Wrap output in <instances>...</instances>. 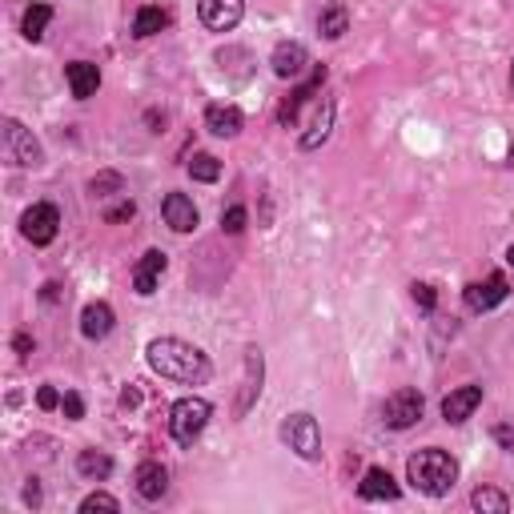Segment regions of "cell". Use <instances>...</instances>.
<instances>
[{
  "label": "cell",
  "instance_id": "cell-2",
  "mask_svg": "<svg viewBox=\"0 0 514 514\" xmlns=\"http://www.w3.org/2000/svg\"><path fill=\"white\" fill-rule=\"evenodd\" d=\"M406 478H410L414 490H422V494H430V498H442V494H450L454 482H458V462H454L446 450L426 446V450L410 454Z\"/></svg>",
  "mask_w": 514,
  "mask_h": 514
},
{
  "label": "cell",
  "instance_id": "cell-13",
  "mask_svg": "<svg viewBox=\"0 0 514 514\" xmlns=\"http://www.w3.org/2000/svg\"><path fill=\"white\" fill-rule=\"evenodd\" d=\"M478 406H482V386H458V390H450V394L442 398V418L458 426V422H466Z\"/></svg>",
  "mask_w": 514,
  "mask_h": 514
},
{
  "label": "cell",
  "instance_id": "cell-34",
  "mask_svg": "<svg viewBox=\"0 0 514 514\" xmlns=\"http://www.w3.org/2000/svg\"><path fill=\"white\" fill-rule=\"evenodd\" d=\"M57 290H61V286H57V282H49V286H45V294H41V298H45V302H57Z\"/></svg>",
  "mask_w": 514,
  "mask_h": 514
},
{
  "label": "cell",
  "instance_id": "cell-35",
  "mask_svg": "<svg viewBox=\"0 0 514 514\" xmlns=\"http://www.w3.org/2000/svg\"><path fill=\"white\" fill-rule=\"evenodd\" d=\"M17 350H21V354H29V350H33V342H29V334H17Z\"/></svg>",
  "mask_w": 514,
  "mask_h": 514
},
{
  "label": "cell",
  "instance_id": "cell-29",
  "mask_svg": "<svg viewBox=\"0 0 514 514\" xmlns=\"http://www.w3.org/2000/svg\"><path fill=\"white\" fill-rule=\"evenodd\" d=\"M414 302H418L422 310H434V306H438V298H434V286L418 282V286H414Z\"/></svg>",
  "mask_w": 514,
  "mask_h": 514
},
{
  "label": "cell",
  "instance_id": "cell-8",
  "mask_svg": "<svg viewBox=\"0 0 514 514\" xmlns=\"http://www.w3.org/2000/svg\"><path fill=\"white\" fill-rule=\"evenodd\" d=\"M197 17L209 33H233L245 17V0H197Z\"/></svg>",
  "mask_w": 514,
  "mask_h": 514
},
{
  "label": "cell",
  "instance_id": "cell-32",
  "mask_svg": "<svg viewBox=\"0 0 514 514\" xmlns=\"http://www.w3.org/2000/svg\"><path fill=\"white\" fill-rule=\"evenodd\" d=\"M125 217H133V201H121L117 209L105 213V221H125Z\"/></svg>",
  "mask_w": 514,
  "mask_h": 514
},
{
  "label": "cell",
  "instance_id": "cell-10",
  "mask_svg": "<svg viewBox=\"0 0 514 514\" xmlns=\"http://www.w3.org/2000/svg\"><path fill=\"white\" fill-rule=\"evenodd\" d=\"M133 490L145 498V502H161L165 490H169V470L161 462H141L133 470Z\"/></svg>",
  "mask_w": 514,
  "mask_h": 514
},
{
  "label": "cell",
  "instance_id": "cell-33",
  "mask_svg": "<svg viewBox=\"0 0 514 514\" xmlns=\"http://www.w3.org/2000/svg\"><path fill=\"white\" fill-rule=\"evenodd\" d=\"M494 438H498L506 450H514V430H510V426H498V430H494Z\"/></svg>",
  "mask_w": 514,
  "mask_h": 514
},
{
  "label": "cell",
  "instance_id": "cell-24",
  "mask_svg": "<svg viewBox=\"0 0 514 514\" xmlns=\"http://www.w3.org/2000/svg\"><path fill=\"white\" fill-rule=\"evenodd\" d=\"M49 21H53V9H49V5H33V9L25 13V21H21L25 41H41L45 29H49Z\"/></svg>",
  "mask_w": 514,
  "mask_h": 514
},
{
  "label": "cell",
  "instance_id": "cell-22",
  "mask_svg": "<svg viewBox=\"0 0 514 514\" xmlns=\"http://www.w3.org/2000/svg\"><path fill=\"white\" fill-rule=\"evenodd\" d=\"M346 29H350V17H346V9H342V5L322 9V17H318V33H322L326 41H342V37H346Z\"/></svg>",
  "mask_w": 514,
  "mask_h": 514
},
{
  "label": "cell",
  "instance_id": "cell-27",
  "mask_svg": "<svg viewBox=\"0 0 514 514\" xmlns=\"http://www.w3.org/2000/svg\"><path fill=\"white\" fill-rule=\"evenodd\" d=\"M81 510H85V514H93V510H113V514H117V510H121V502H117L113 494L97 490V494H89V498L81 502Z\"/></svg>",
  "mask_w": 514,
  "mask_h": 514
},
{
  "label": "cell",
  "instance_id": "cell-36",
  "mask_svg": "<svg viewBox=\"0 0 514 514\" xmlns=\"http://www.w3.org/2000/svg\"><path fill=\"white\" fill-rule=\"evenodd\" d=\"M137 398H141L137 390H125V394H121V402H125V406H137Z\"/></svg>",
  "mask_w": 514,
  "mask_h": 514
},
{
  "label": "cell",
  "instance_id": "cell-25",
  "mask_svg": "<svg viewBox=\"0 0 514 514\" xmlns=\"http://www.w3.org/2000/svg\"><path fill=\"white\" fill-rule=\"evenodd\" d=\"M189 177H193V181L213 185V181L221 177V161H217L213 153H193V161H189Z\"/></svg>",
  "mask_w": 514,
  "mask_h": 514
},
{
  "label": "cell",
  "instance_id": "cell-26",
  "mask_svg": "<svg viewBox=\"0 0 514 514\" xmlns=\"http://www.w3.org/2000/svg\"><path fill=\"white\" fill-rule=\"evenodd\" d=\"M89 189H93V197H113V193H121V177L117 173H101V177L89 181Z\"/></svg>",
  "mask_w": 514,
  "mask_h": 514
},
{
  "label": "cell",
  "instance_id": "cell-17",
  "mask_svg": "<svg viewBox=\"0 0 514 514\" xmlns=\"http://www.w3.org/2000/svg\"><path fill=\"white\" fill-rule=\"evenodd\" d=\"M241 125H245V117H241L237 105H209V109H205V129H209L213 137H237Z\"/></svg>",
  "mask_w": 514,
  "mask_h": 514
},
{
  "label": "cell",
  "instance_id": "cell-31",
  "mask_svg": "<svg viewBox=\"0 0 514 514\" xmlns=\"http://www.w3.org/2000/svg\"><path fill=\"white\" fill-rule=\"evenodd\" d=\"M61 406H65V414L77 422V418H85V402H81V394H65L61 398Z\"/></svg>",
  "mask_w": 514,
  "mask_h": 514
},
{
  "label": "cell",
  "instance_id": "cell-23",
  "mask_svg": "<svg viewBox=\"0 0 514 514\" xmlns=\"http://www.w3.org/2000/svg\"><path fill=\"white\" fill-rule=\"evenodd\" d=\"M470 506L482 510V514H506V510H510V498H506L502 490H494V486H478V490L470 494Z\"/></svg>",
  "mask_w": 514,
  "mask_h": 514
},
{
  "label": "cell",
  "instance_id": "cell-20",
  "mask_svg": "<svg viewBox=\"0 0 514 514\" xmlns=\"http://www.w3.org/2000/svg\"><path fill=\"white\" fill-rule=\"evenodd\" d=\"M77 474L89 478V482H105L113 474V458L105 450H81L77 454Z\"/></svg>",
  "mask_w": 514,
  "mask_h": 514
},
{
  "label": "cell",
  "instance_id": "cell-7",
  "mask_svg": "<svg viewBox=\"0 0 514 514\" xmlns=\"http://www.w3.org/2000/svg\"><path fill=\"white\" fill-rule=\"evenodd\" d=\"M21 233H25L33 245H53V241H57V233H61V213H57V205L41 201V205L25 209V217H21Z\"/></svg>",
  "mask_w": 514,
  "mask_h": 514
},
{
  "label": "cell",
  "instance_id": "cell-16",
  "mask_svg": "<svg viewBox=\"0 0 514 514\" xmlns=\"http://www.w3.org/2000/svg\"><path fill=\"white\" fill-rule=\"evenodd\" d=\"M113 306L109 302H89L85 310H81V334L89 338V342H101V338H109L113 334Z\"/></svg>",
  "mask_w": 514,
  "mask_h": 514
},
{
  "label": "cell",
  "instance_id": "cell-30",
  "mask_svg": "<svg viewBox=\"0 0 514 514\" xmlns=\"http://www.w3.org/2000/svg\"><path fill=\"white\" fill-rule=\"evenodd\" d=\"M37 406H41V410H57V406H61V394H57L53 386H41V390H37Z\"/></svg>",
  "mask_w": 514,
  "mask_h": 514
},
{
  "label": "cell",
  "instance_id": "cell-14",
  "mask_svg": "<svg viewBox=\"0 0 514 514\" xmlns=\"http://www.w3.org/2000/svg\"><path fill=\"white\" fill-rule=\"evenodd\" d=\"M161 274H165V253L161 249H149L141 262L133 266V290L141 294V298H149V294H157V286H161Z\"/></svg>",
  "mask_w": 514,
  "mask_h": 514
},
{
  "label": "cell",
  "instance_id": "cell-15",
  "mask_svg": "<svg viewBox=\"0 0 514 514\" xmlns=\"http://www.w3.org/2000/svg\"><path fill=\"white\" fill-rule=\"evenodd\" d=\"M65 81H69V93L77 101H89L101 89V69L89 65V61H73V65H65Z\"/></svg>",
  "mask_w": 514,
  "mask_h": 514
},
{
  "label": "cell",
  "instance_id": "cell-6",
  "mask_svg": "<svg viewBox=\"0 0 514 514\" xmlns=\"http://www.w3.org/2000/svg\"><path fill=\"white\" fill-rule=\"evenodd\" d=\"M422 410H426V402H422L418 390H394V394L382 402V422H386L390 430H410V426L422 418Z\"/></svg>",
  "mask_w": 514,
  "mask_h": 514
},
{
  "label": "cell",
  "instance_id": "cell-18",
  "mask_svg": "<svg viewBox=\"0 0 514 514\" xmlns=\"http://www.w3.org/2000/svg\"><path fill=\"white\" fill-rule=\"evenodd\" d=\"M358 494H362V498H370V502H394L402 490H398V482L390 478V470L370 466V470H366V478H362V486H358Z\"/></svg>",
  "mask_w": 514,
  "mask_h": 514
},
{
  "label": "cell",
  "instance_id": "cell-4",
  "mask_svg": "<svg viewBox=\"0 0 514 514\" xmlns=\"http://www.w3.org/2000/svg\"><path fill=\"white\" fill-rule=\"evenodd\" d=\"M282 438H286V446L298 454V458H306V462H318L322 458V430H318V418L314 414H290L286 418V426H282Z\"/></svg>",
  "mask_w": 514,
  "mask_h": 514
},
{
  "label": "cell",
  "instance_id": "cell-5",
  "mask_svg": "<svg viewBox=\"0 0 514 514\" xmlns=\"http://www.w3.org/2000/svg\"><path fill=\"white\" fill-rule=\"evenodd\" d=\"M0 141H5V157H9L17 169H37V165L45 161L37 137H33L21 121H13V117L5 121V129H0Z\"/></svg>",
  "mask_w": 514,
  "mask_h": 514
},
{
  "label": "cell",
  "instance_id": "cell-38",
  "mask_svg": "<svg viewBox=\"0 0 514 514\" xmlns=\"http://www.w3.org/2000/svg\"><path fill=\"white\" fill-rule=\"evenodd\" d=\"M510 85H514V65H510Z\"/></svg>",
  "mask_w": 514,
  "mask_h": 514
},
{
  "label": "cell",
  "instance_id": "cell-19",
  "mask_svg": "<svg viewBox=\"0 0 514 514\" xmlns=\"http://www.w3.org/2000/svg\"><path fill=\"white\" fill-rule=\"evenodd\" d=\"M330 129H334V101H322V105H318V113H314V121H310V129L302 133V149H318V145H326Z\"/></svg>",
  "mask_w": 514,
  "mask_h": 514
},
{
  "label": "cell",
  "instance_id": "cell-1",
  "mask_svg": "<svg viewBox=\"0 0 514 514\" xmlns=\"http://www.w3.org/2000/svg\"><path fill=\"white\" fill-rule=\"evenodd\" d=\"M145 354H149V366L161 378L181 382V386H205L209 374H213L205 350H197L193 342H181V338H153Z\"/></svg>",
  "mask_w": 514,
  "mask_h": 514
},
{
  "label": "cell",
  "instance_id": "cell-9",
  "mask_svg": "<svg viewBox=\"0 0 514 514\" xmlns=\"http://www.w3.org/2000/svg\"><path fill=\"white\" fill-rule=\"evenodd\" d=\"M161 217H165V225H169L173 233H193V229H197V205H193V197H185V193H169V197L161 201Z\"/></svg>",
  "mask_w": 514,
  "mask_h": 514
},
{
  "label": "cell",
  "instance_id": "cell-28",
  "mask_svg": "<svg viewBox=\"0 0 514 514\" xmlns=\"http://www.w3.org/2000/svg\"><path fill=\"white\" fill-rule=\"evenodd\" d=\"M221 229H225V233H241V229H245V209H241V205H229V209L221 213Z\"/></svg>",
  "mask_w": 514,
  "mask_h": 514
},
{
  "label": "cell",
  "instance_id": "cell-3",
  "mask_svg": "<svg viewBox=\"0 0 514 514\" xmlns=\"http://www.w3.org/2000/svg\"><path fill=\"white\" fill-rule=\"evenodd\" d=\"M209 418H213V406L205 398H193L189 394V398L173 402V410H169V434H173V442L177 446H193L205 434Z\"/></svg>",
  "mask_w": 514,
  "mask_h": 514
},
{
  "label": "cell",
  "instance_id": "cell-21",
  "mask_svg": "<svg viewBox=\"0 0 514 514\" xmlns=\"http://www.w3.org/2000/svg\"><path fill=\"white\" fill-rule=\"evenodd\" d=\"M169 25V13L157 9V5H141L137 17H133V37H157L161 29Z\"/></svg>",
  "mask_w": 514,
  "mask_h": 514
},
{
  "label": "cell",
  "instance_id": "cell-12",
  "mask_svg": "<svg viewBox=\"0 0 514 514\" xmlns=\"http://www.w3.org/2000/svg\"><path fill=\"white\" fill-rule=\"evenodd\" d=\"M506 282H502V274H490L486 282H474V286H466V306L474 310V314H486V310H494L498 302H506Z\"/></svg>",
  "mask_w": 514,
  "mask_h": 514
},
{
  "label": "cell",
  "instance_id": "cell-11",
  "mask_svg": "<svg viewBox=\"0 0 514 514\" xmlns=\"http://www.w3.org/2000/svg\"><path fill=\"white\" fill-rule=\"evenodd\" d=\"M274 73L282 77V81H298L302 73H306V65H310V53H306V45H298V41H282L278 49H274Z\"/></svg>",
  "mask_w": 514,
  "mask_h": 514
},
{
  "label": "cell",
  "instance_id": "cell-37",
  "mask_svg": "<svg viewBox=\"0 0 514 514\" xmlns=\"http://www.w3.org/2000/svg\"><path fill=\"white\" fill-rule=\"evenodd\" d=\"M506 262H510V266H514V245H510V249H506Z\"/></svg>",
  "mask_w": 514,
  "mask_h": 514
}]
</instances>
